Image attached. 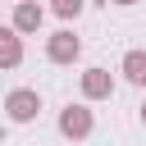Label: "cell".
I'll list each match as a JSON object with an SVG mask.
<instances>
[{
	"instance_id": "cell-1",
	"label": "cell",
	"mask_w": 146,
	"mask_h": 146,
	"mask_svg": "<svg viewBox=\"0 0 146 146\" xmlns=\"http://www.w3.org/2000/svg\"><path fill=\"white\" fill-rule=\"evenodd\" d=\"M5 114H9V123H32V119L41 114V91L14 87V91L5 96Z\"/></svg>"
},
{
	"instance_id": "cell-2",
	"label": "cell",
	"mask_w": 146,
	"mask_h": 146,
	"mask_svg": "<svg viewBox=\"0 0 146 146\" xmlns=\"http://www.w3.org/2000/svg\"><path fill=\"white\" fill-rule=\"evenodd\" d=\"M91 128H96V114H91L87 105H64V110H59V137H68V141H87Z\"/></svg>"
},
{
	"instance_id": "cell-3",
	"label": "cell",
	"mask_w": 146,
	"mask_h": 146,
	"mask_svg": "<svg viewBox=\"0 0 146 146\" xmlns=\"http://www.w3.org/2000/svg\"><path fill=\"white\" fill-rule=\"evenodd\" d=\"M78 55H82V36H78L73 27H59V32L46 36V59H50V64H73Z\"/></svg>"
},
{
	"instance_id": "cell-4",
	"label": "cell",
	"mask_w": 146,
	"mask_h": 146,
	"mask_svg": "<svg viewBox=\"0 0 146 146\" xmlns=\"http://www.w3.org/2000/svg\"><path fill=\"white\" fill-rule=\"evenodd\" d=\"M41 23H46V9H41L36 0H18V5H14V18H9V27H14L18 36H32V32H41Z\"/></svg>"
},
{
	"instance_id": "cell-5",
	"label": "cell",
	"mask_w": 146,
	"mask_h": 146,
	"mask_svg": "<svg viewBox=\"0 0 146 146\" xmlns=\"http://www.w3.org/2000/svg\"><path fill=\"white\" fill-rule=\"evenodd\" d=\"M110 96H114V73L100 68V64L87 68L82 73V100H110Z\"/></svg>"
},
{
	"instance_id": "cell-6",
	"label": "cell",
	"mask_w": 146,
	"mask_h": 146,
	"mask_svg": "<svg viewBox=\"0 0 146 146\" xmlns=\"http://www.w3.org/2000/svg\"><path fill=\"white\" fill-rule=\"evenodd\" d=\"M23 64V36L14 27H0V68H18Z\"/></svg>"
},
{
	"instance_id": "cell-7",
	"label": "cell",
	"mask_w": 146,
	"mask_h": 146,
	"mask_svg": "<svg viewBox=\"0 0 146 146\" xmlns=\"http://www.w3.org/2000/svg\"><path fill=\"white\" fill-rule=\"evenodd\" d=\"M119 73L132 82V87H146V50H128L119 59Z\"/></svg>"
},
{
	"instance_id": "cell-8",
	"label": "cell",
	"mask_w": 146,
	"mask_h": 146,
	"mask_svg": "<svg viewBox=\"0 0 146 146\" xmlns=\"http://www.w3.org/2000/svg\"><path fill=\"white\" fill-rule=\"evenodd\" d=\"M82 5H87V0H50V9H55L64 23H68V18H78V14H82Z\"/></svg>"
},
{
	"instance_id": "cell-9",
	"label": "cell",
	"mask_w": 146,
	"mask_h": 146,
	"mask_svg": "<svg viewBox=\"0 0 146 146\" xmlns=\"http://www.w3.org/2000/svg\"><path fill=\"white\" fill-rule=\"evenodd\" d=\"M105 5H137V0H105Z\"/></svg>"
},
{
	"instance_id": "cell-10",
	"label": "cell",
	"mask_w": 146,
	"mask_h": 146,
	"mask_svg": "<svg viewBox=\"0 0 146 146\" xmlns=\"http://www.w3.org/2000/svg\"><path fill=\"white\" fill-rule=\"evenodd\" d=\"M141 123H146V100H141Z\"/></svg>"
}]
</instances>
